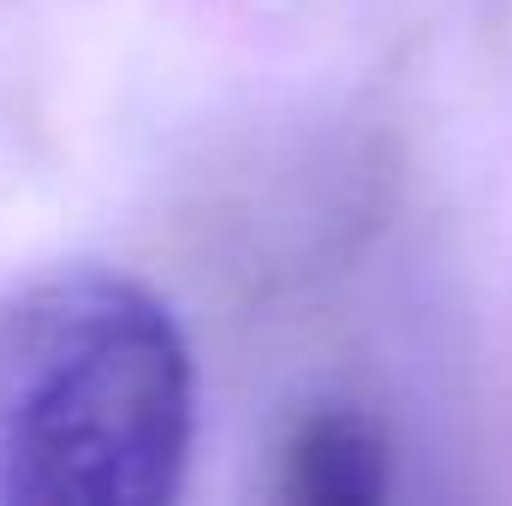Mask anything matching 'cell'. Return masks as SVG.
<instances>
[{
  "label": "cell",
  "mask_w": 512,
  "mask_h": 506,
  "mask_svg": "<svg viewBox=\"0 0 512 506\" xmlns=\"http://www.w3.org/2000/svg\"><path fill=\"white\" fill-rule=\"evenodd\" d=\"M191 441V346L143 280L78 262L0 298V506H161Z\"/></svg>",
  "instance_id": "1"
},
{
  "label": "cell",
  "mask_w": 512,
  "mask_h": 506,
  "mask_svg": "<svg viewBox=\"0 0 512 506\" xmlns=\"http://www.w3.org/2000/svg\"><path fill=\"white\" fill-rule=\"evenodd\" d=\"M280 495L304 506H364L387 495L382 429L346 405H322L292 423L280 447Z\"/></svg>",
  "instance_id": "2"
}]
</instances>
